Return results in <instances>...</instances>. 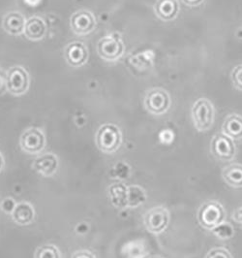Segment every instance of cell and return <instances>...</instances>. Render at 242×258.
Returning a JSON list of instances; mask_svg holds the SVG:
<instances>
[{"label": "cell", "mask_w": 242, "mask_h": 258, "mask_svg": "<svg viewBox=\"0 0 242 258\" xmlns=\"http://www.w3.org/2000/svg\"><path fill=\"white\" fill-rule=\"evenodd\" d=\"M226 219L224 207L217 201H207L198 211V221L202 227L213 230Z\"/></svg>", "instance_id": "obj_1"}, {"label": "cell", "mask_w": 242, "mask_h": 258, "mask_svg": "<svg viewBox=\"0 0 242 258\" xmlns=\"http://www.w3.org/2000/svg\"><path fill=\"white\" fill-rule=\"evenodd\" d=\"M122 141L120 129L115 124L106 123L98 129L96 134V144L99 150L106 154L115 153Z\"/></svg>", "instance_id": "obj_2"}, {"label": "cell", "mask_w": 242, "mask_h": 258, "mask_svg": "<svg viewBox=\"0 0 242 258\" xmlns=\"http://www.w3.org/2000/svg\"><path fill=\"white\" fill-rule=\"evenodd\" d=\"M192 118L195 127L199 131H206L210 128L214 120V108L212 103L201 98L192 107Z\"/></svg>", "instance_id": "obj_3"}, {"label": "cell", "mask_w": 242, "mask_h": 258, "mask_svg": "<svg viewBox=\"0 0 242 258\" xmlns=\"http://www.w3.org/2000/svg\"><path fill=\"white\" fill-rule=\"evenodd\" d=\"M143 221L147 231L158 235L166 230L170 223V213L165 207H154L145 214Z\"/></svg>", "instance_id": "obj_4"}, {"label": "cell", "mask_w": 242, "mask_h": 258, "mask_svg": "<svg viewBox=\"0 0 242 258\" xmlns=\"http://www.w3.org/2000/svg\"><path fill=\"white\" fill-rule=\"evenodd\" d=\"M171 106V97L163 89H152L147 91L144 97V107L153 115L166 113Z\"/></svg>", "instance_id": "obj_5"}, {"label": "cell", "mask_w": 242, "mask_h": 258, "mask_svg": "<svg viewBox=\"0 0 242 258\" xmlns=\"http://www.w3.org/2000/svg\"><path fill=\"white\" fill-rule=\"evenodd\" d=\"M212 155L219 160L230 161L235 155V145L233 140L224 133L216 134L210 145Z\"/></svg>", "instance_id": "obj_6"}, {"label": "cell", "mask_w": 242, "mask_h": 258, "mask_svg": "<svg viewBox=\"0 0 242 258\" xmlns=\"http://www.w3.org/2000/svg\"><path fill=\"white\" fill-rule=\"evenodd\" d=\"M22 149L30 155L41 153L46 145V138L44 133L37 128H29L26 130L21 137Z\"/></svg>", "instance_id": "obj_7"}, {"label": "cell", "mask_w": 242, "mask_h": 258, "mask_svg": "<svg viewBox=\"0 0 242 258\" xmlns=\"http://www.w3.org/2000/svg\"><path fill=\"white\" fill-rule=\"evenodd\" d=\"M97 50L99 55L104 59L115 61L123 54L124 46L120 39L107 36L98 42Z\"/></svg>", "instance_id": "obj_8"}, {"label": "cell", "mask_w": 242, "mask_h": 258, "mask_svg": "<svg viewBox=\"0 0 242 258\" xmlns=\"http://www.w3.org/2000/svg\"><path fill=\"white\" fill-rule=\"evenodd\" d=\"M28 85V74L23 67L15 66L10 68L6 79V86L8 91L16 95H20L27 91Z\"/></svg>", "instance_id": "obj_9"}, {"label": "cell", "mask_w": 242, "mask_h": 258, "mask_svg": "<svg viewBox=\"0 0 242 258\" xmlns=\"http://www.w3.org/2000/svg\"><path fill=\"white\" fill-rule=\"evenodd\" d=\"M96 26V19L89 11H78L71 18L72 30L78 35H86L93 31Z\"/></svg>", "instance_id": "obj_10"}, {"label": "cell", "mask_w": 242, "mask_h": 258, "mask_svg": "<svg viewBox=\"0 0 242 258\" xmlns=\"http://www.w3.org/2000/svg\"><path fill=\"white\" fill-rule=\"evenodd\" d=\"M65 58L69 64L74 67L85 64L89 58L86 45L82 42L70 43L65 49Z\"/></svg>", "instance_id": "obj_11"}, {"label": "cell", "mask_w": 242, "mask_h": 258, "mask_svg": "<svg viewBox=\"0 0 242 258\" xmlns=\"http://www.w3.org/2000/svg\"><path fill=\"white\" fill-rule=\"evenodd\" d=\"M156 16L165 22L175 20L179 13L178 0H157L154 5Z\"/></svg>", "instance_id": "obj_12"}, {"label": "cell", "mask_w": 242, "mask_h": 258, "mask_svg": "<svg viewBox=\"0 0 242 258\" xmlns=\"http://www.w3.org/2000/svg\"><path fill=\"white\" fill-rule=\"evenodd\" d=\"M58 167L57 157L52 154H46L37 157L33 162V169L39 174L49 177L52 176Z\"/></svg>", "instance_id": "obj_13"}, {"label": "cell", "mask_w": 242, "mask_h": 258, "mask_svg": "<svg viewBox=\"0 0 242 258\" xmlns=\"http://www.w3.org/2000/svg\"><path fill=\"white\" fill-rule=\"evenodd\" d=\"M26 20L22 14L11 12L7 14L3 20V28L12 35H20L25 31Z\"/></svg>", "instance_id": "obj_14"}, {"label": "cell", "mask_w": 242, "mask_h": 258, "mask_svg": "<svg viewBox=\"0 0 242 258\" xmlns=\"http://www.w3.org/2000/svg\"><path fill=\"white\" fill-rule=\"evenodd\" d=\"M34 208L28 202L18 203L12 212L14 221L20 225H27L34 220Z\"/></svg>", "instance_id": "obj_15"}, {"label": "cell", "mask_w": 242, "mask_h": 258, "mask_svg": "<svg viewBox=\"0 0 242 258\" xmlns=\"http://www.w3.org/2000/svg\"><path fill=\"white\" fill-rule=\"evenodd\" d=\"M223 133L232 140L242 139V116L238 115H229L224 120L222 126Z\"/></svg>", "instance_id": "obj_16"}, {"label": "cell", "mask_w": 242, "mask_h": 258, "mask_svg": "<svg viewBox=\"0 0 242 258\" xmlns=\"http://www.w3.org/2000/svg\"><path fill=\"white\" fill-rule=\"evenodd\" d=\"M47 27L45 22L38 17H34L29 19L26 23L25 34L26 37L30 40H40L46 34Z\"/></svg>", "instance_id": "obj_17"}, {"label": "cell", "mask_w": 242, "mask_h": 258, "mask_svg": "<svg viewBox=\"0 0 242 258\" xmlns=\"http://www.w3.org/2000/svg\"><path fill=\"white\" fill-rule=\"evenodd\" d=\"M222 177L229 186L242 187V164L232 163L227 166L222 172Z\"/></svg>", "instance_id": "obj_18"}, {"label": "cell", "mask_w": 242, "mask_h": 258, "mask_svg": "<svg viewBox=\"0 0 242 258\" xmlns=\"http://www.w3.org/2000/svg\"><path fill=\"white\" fill-rule=\"evenodd\" d=\"M128 191L131 196H128L129 202L128 205L130 207H137L140 205L145 200V194L142 188L139 186H130L128 187Z\"/></svg>", "instance_id": "obj_19"}, {"label": "cell", "mask_w": 242, "mask_h": 258, "mask_svg": "<svg viewBox=\"0 0 242 258\" xmlns=\"http://www.w3.org/2000/svg\"><path fill=\"white\" fill-rule=\"evenodd\" d=\"M34 258H60V252L54 245H42L36 249Z\"/></svg>", "instance_id": "obj_20"}, {"label": "cell", "mask_w": 242, "mask_h": 258, "mask_svg": "<svg viewBox=\"0 0 242 258\" xmlns=\"http://www.w3.org/2000/svg\"><path fill=\"white\" fill-rule=\"evenodd\" d=\"M211 231L213 232V234H215L217 237H219L221 239H229L234 234L232 226L229 223H225V221L223 223H221L220 225H218Z\"/></svg>", "instance_id": "obj_21"}, {"label": "cell", "mask_w": 242, "mask_h": 258, "mask_svg": "<svg viewBox=\"0 0 242 258\" xmlns=\"http://www.w3.org/2000/svg\"><path fill=\"white\" fill-rule=\"evenodd\" d=\"M230 78L234 87L242 91V64L237 65L232 69Z\"/></svg>", "instance_id": "obj_22"}, {"label": "cell", "mask_w": 242, "mask_h": 258, "mask_svg": "<svg viewBox=\"0 0 242 258\" xmlns=\"http://www.w3.org/2000/svg\"><path fill=\"white\" fill-rule=\"evenodd\" d=\"M205 258H232L229 250L224 247H215L212 248Z\"/></svg>", "instance_id": "obj_23"}, {"label": "cell", "mask_w": 242, "mask_h": 258, "mask_svg": "<svg viewBox=\"0 0 242 258\" xmlns=\"http://www.w3.org/2000/svg\"><path fill=\"white\" fill-rule=\"evenodd\" d=\"M72 258H96L94 256L93 253H91L89 250L83 249V250H78L76 251L73 255Z\"/></svg>", "instance_id": "obj_24"}, {"label": "cell", "mask_w": 242, "mask_h": 258, "mask_svg": "<svg viewBox=\"0 0 242 258\" xmlns=\"http://www.w3.org/2000/svg\"><path fill=\"white\" fill-rule=\"evenodd\" d=\"M185 5L191 6V7H196L199 6L204 2V0H181Z\"/></svg>", "instance_id": "obj_25"}, {"label": "cell", "mask_w": 242, "mask_h": 258, "mask_svg": "<svg viewBox=\"0 0 242 258\" xmlns=\"http://www.w3.org/2000/svg\"><path fill=\"white\" fill-rule=\"evenodd\" d=\"M232 218H233V220H235L236 222H239V223H241L242 224V207L241 208H239V209H237V210L233 213Z\"/></svg>", "instance_id": "obj_26"}, {"label": "cell", "mask_w": 242, "mask_h": 258, "mask_svg": "<svg viewBox=\"0 0 242 258\" xmlns=\"http://www.w3.org/2000/svg\"><path fill=\"white\" fill-rule=\"evenodd\" d=\"M3 166H4V159H3V156H2V155L0 154V172L2 171Z\"/></svg>", "instance_id": "obj_27"}, {"label": "cell", "mask_w": 242, "mask_h": 258, "mask_svg": "<svg viewBox=\"0 0 242 258\" xmlns=\"http://www.w3.org/2000/svg\"><path fill=\"white\" fill-rule=\"evenodd\" d=\"M150 258H163V257H161V256H153V257H150Z\"/></svg>", "instance_id": "obj_28"}]
</instances>
